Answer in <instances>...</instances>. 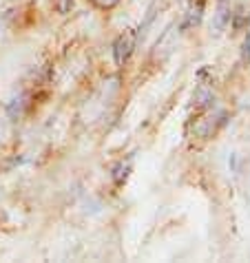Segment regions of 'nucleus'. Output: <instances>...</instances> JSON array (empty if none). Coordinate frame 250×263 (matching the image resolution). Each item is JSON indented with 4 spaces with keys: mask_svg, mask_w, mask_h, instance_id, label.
Wrapping results in <instances>:
<instances>
[{
    "mask_svg": "<svg viewBox=\"0 0 250 263\" xmlns=\"http://www.w3.org/2000/svg\"><path fill=\"white\" fill-rule=\"evenodd\" d=\"M246 60H250V33H248V40H246Z\"/></svg>",
    "mask_w": 250,
    "mask_h": 263,
    "instance_id": "nucleus-1",
    "label": "nucleus"
}]
</instances>
